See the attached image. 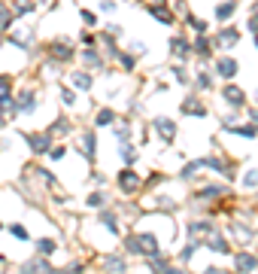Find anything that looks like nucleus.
I'll return each mask as SVG.
<instances>
[{
	"label": "nucleus",
	"mask_w": 258,
	"mask_h": 274,
	"mask_svg": "<svg viewBox=\"0 0 258 274\" xmlns=\"http://www.w3.org/2000/svg\"><path fill=\"white\" fill-rule=\"evenodd\" d=\"M24 140H27L30 153H36V156H46L52 149V134L49 131H43V134H24Z\"/></svg>",
	"instance_id": "1"
},
{
	"label": "nucleus",
	"mask_w": 258,
	"mask_h": 274,
	"mask_svg": "<svg viewBox=\"0 0 258 274\" xmlns=\"http://www.w3.org/2000/svg\"><path fill=\"white\" fill-rule=\"evenodd\" d=\"M49 58L52 61H70L73 58V46L64 43V40H55V43H49Z\"/></svg>",
	"instance_id": "2"
},
{
	"label": "nucleus",
	"mask_w": 258,
	"mask_h": 274,
	"mask_svg": "<svg viewBox=\"0 0 258 274\" xmlns=\"http://www.w3.org/2000/svg\"><path fill=\"white\" fill-rule=\"evenodd\" d=\"M237 70H240V67H237L234 58H228V55H225V58H216V73H219L222 79H234Z\"/></svg>",
	"instance_id": "3"
},
{
	"label": "nucleus",
	"mask_w": 258,
	"mask_h": 274,
	"mask_svg": "<svg viewBox=\"0 0 258 274\" xmlns=\"http://www.w3.org/2000/svg\"><path fill=\"white\" fill-rule=\"evenodd\" d=\"M140 183H143V180H140V174H137V171H131V168L119 171V186H122L125 192H134V189H137Z\"/></svg>",
	"instance_id": "4"
},
{
	"label": "nucleus",
	"mask_w": 258,
	"mask_h": 274,
	"mask_svg": "<svg viewBox=\"0 0 258 274\" xmlns=\"http://www.w3.org/2000/svg\"><path fill=\"white\" fill-rule=\"evenodd\" d=\"M222 98H225L231 107H243V104H246V92L237 88V85H225V88H222Z\"/></svg>",
	"instance_id": "5"
},
{
	"label": "nucleus",
	"mask_w": 258,
	"mask_h": 274,
	"mask_svg": "<svg viewBox=\"0 0 258 274\" xmlns=\"http://www.w3.org/2000/svg\"><path fill=\"white\" fill-rule=\"evenodd\" d=\"M155 131H158L164 140H173V137H176V122L167 119V116H158V119H155Z\"/></svg>",
	"instance_id": "6"
},
{
	"label": "nucleus",
	"mask_w": 258,
	"mask_h": 274,
	"mask_svg": "<svg viewBox=\"0 0 258 274\" xmlns=\"http://www.w3.org/2000/svg\"><path fill=\"white\" fill-rule=\"evenodd\" d=\"M237 40H240V31H237V27H222V31L216 34L213 46H234Z\"/></svg>",
	"instance_id": "7"
},
{
	"label": "nucleus",
	"mask_w": 258,
	"mask_h": 274,
	"mask_svg": "<svg viewBox=\"0 0 258 274\" xmlns=\"http://www.w3.org/2000/svg\"><path fill=\"white\" fill-rule=\"evenodd\" d=\"M234 265H237V271H255L258 256H252V253H237L234 256Z\"/></svg>",
	"instance_id": "8"
},
{
	"label": "nucleus",
	"mask_w": 258,
	"mask_h": 274,
	"mask_svg": "<svg viewBox=\"0 0 258 274\" xmlns=\"http://www.w3.org/2000/svg\"><path fill=\"white\" fill-rule=\"evenodd\" d=\"M210 49H213V40H210L207 34H198V43L192 46V52H195L198 58H210V55H213Z\"/></svg>",
	"instance_id": "9"
},
{
	"label": "nucleus",
	"mask_w": 258,
	"mask_h": 274,
	"mask_svg": "<svg viewBox=\"0 0 258 274\" xmlns=\"http://www.w3.org/2000/svg\"><path fill=\"white\" fill-rule=\"evenodd\" d=\"M146 9H149L161 24H173V12H170V9H164V6H158V3H149Z\"/></svg>",
	"instance_id": "10"
},
{
	"label": "nucleus",
	"mask_w": 258,
	"mask_h": 274,
	"mask_svg": "<svg viewBox=\"0 0 258 274\" xmlns=\"http://www.w3.org/2000/svg\"><path fill=\"white\" fill-rule=\"evenodd\" d=\"M36 110V101H33V92H24L15 104V113H33Z\"/></svg>",
	"instance_id": "11"
},
{
	"label": "nucleus",
	"mask_w": 258,
	"mask_h": 274,
	"mask_svg": "<svg viewBox=\"0 0 258 274\" xmlns=\"http://www.w3.org/2000/svg\"><path fill=\"white\" fill-rule=\"evenodd\" d=\"M213 232H216V226L207 223V220H195V223H189V235H213Z\"/></svg>",
	"instance_id": "12"
},
{
	"label": "nucleus",
	"mask_w": 258,
	"mask_h": 274,
	"mask_svg": "<svg viewBox=\"0 0 258 274\" xmlns=\"http://www.w3.org/2000/svg\"><path fill=\"white\" fill-rule=\"evenodd\" d=\"M234 12H237V0H225V3H219V6H216V18H219V21L231 18Z\"/></svg>",
	"instance_id": "13"
},
{
	"label": "nucleus",
	"mask_w": 258,
	"mask_h": 274,
	"mask_svg": "<svg viewBox=\"0 0 258 274\" xmlns=\"http://www.w3.org/2000/svg\"><path fill=\"white\" fill-rule=\"evenodd\" d=\"M219 195H228V189H225V186H207V189L198 192V201H213V198H219Z\"/></svg>",
	"instance_id": "14"
},
{
	"label": "nucleus",
	"mask_w": 258,
	"mask_h": 274,
	"mask_svg": "<svg viewBox=\"0 0 258 274\" xmlns=\"http://www.w3.org/2000/svg\"><path fill=\"white\" fill-rule=\"evenodd\" d=\"M170 49H173V55H176V58H186V55L192 52V46H189L182 37H173V40H170Z\"/></svg>",
	"instance_id": "15"
},
{
	"label": "nucleus",
	"mask_w": 258,
	"mask_h": 274,
	"mask_svg": "<svg viewBox=\"0 0 258 274\" xmlns=\"http://www.w3.org/2000/svg\"><path fill=\"white\" fill-rule=\"evenodd\" d=\"M207 247H210L213 253H222V256H225V253H231V247H228V241H225V238H219V235H213V238L207 241Z\"/></svg>",
	"instance_id": "16"
},
{
	"label": "nucleus",
	"mask_w": 258,
	"mask_h": 274,
	"mask_svg": "<svg viewBox=\"0 0 258 274\" xmlns=\"http://www.w3.org/2000/svg\"><path fill=\"white\" fill-rule=\"evenodd\" d=\"M55 250H58V244H55L52 238H40V241H36V253H40V256H52Z\"/></svg>",
	"instance_id": "17"
},
{
	"label": "nucleus",
	"mask_w": 258,
	"mask_h": 274,
	"mask_svg": "<svg viewBox=\"0 0 258 274\" xmlns=\"http://www.w3.org/2000/svg\"><path fill=\"white\" fill-rule=\"evenodd\" d=\"M182 113H189V116H207V110H204V107H201L198 101H192V98H189V101L182 104Z\"/></svg>",
	"instance_id": "18"
},
{
	"label": "nucleus",
	"mask_w": 258,
	"mask_h": 274,
	"mask_svg": "<svg viewBox=\"0 0 258 274\" xmlns=\"http://www.w3.org/2000/svg\"><path fill=\"white\" fill-rule=\"evenodd\" d=\"M21 268H24V271H55V268H52V265H49L46 259H33V262H24Z\"/></svg>",
	"instance_id": "19"
},
{
	"label": "nucleus",
	"mask_w": 258,
	"mask_h": 274,
	"mask_svg": "<svg viewBox=\"0 0 258 274\" xmlns=\"http://www.w3.org/2000/svg\"><path fill=\"white\" fill-rule=\"evenodd\" d=\"M201 247H204V244H201L198 238H192V244H189V247H186V250L179 253V259H182V262H189V259H192V256H195V253H198Z\"/></svg>",
	"instance_id": "20"
},
{
	"label": "nucleus",
	"mask_w": 258,
	"mask_h": 274,
	"mask_svg": "<svg viewBox=\"0 0 258 274\" xmlns=\"http://www.w3.org/2000/svg\"><path fill=\"white\" fill-rule=\"evenodd\" d=\"M186 24L195 31V34H207V21H201V18H195V15H186Z\"/></svg>",
	"instance_id": "21"
},
{
	"label": "nucleus",
	"mask_w": 258,
	"mask_h": 274,
	"mask_svg": "<svg viewBox=\"0 0 258 274\" xmlns=\"http://www.w3.org/2000/svg\"><path fill=\"white\" fill-rule=\"evenodd\" d=\"M82 58H85V64H88V67H103V61H100V55H97L94 49H85V52H82Z\"/></svg>",
	"instance_id": "22"
},
{
	"label": "nucleus",
	"mask_w": 258,
	"mask_h": 274,
	"mask_svg": "<svg viewBox=\"0 0 258 274\" xmlns=\"http://www.w3.org/2000/svg\"><path fill=\"white\" fill-rule=\"evenodd\" d=\"M113 122H116V113H113V110H100V113H97V119H94V125H97V128H100V125H113Z\"/></svg>",
	"instance_id": "23"
},
{
	"label": "nucleus",
	"mask_w": 258,
	"mask_h": 274,
	"mask_svg": "<svg viewBox=\"0 0 258 274\" xmlns=\"http://www.w3.org/2000/svg\"><path fill=\"white\" fill-rule=\"evenodd\" d=\"M82 153H85L88 159H94V153H97V137H94L91 131L85 134V149H82Z\"/></svg>",
	"instance_id": "24"
},
{
	"label": "nucleus",
	"mask_w": 258,
	"mask_h": 274,
	"mask_svg": "<svg viewBox=\"0 0 258 274\" xmlns=\"http://www.w3.org/2000/svg\"><path fill=\"white\" fill-rule=\"evenodd\" d=\"M100 223H103V226H106L113 235H119V223H116V217H113L109 210H103V214H100Z\"/></svg>",
	"instance_id": "25"
},
{
	"label": "nucleus",
	"mask_w": 258,
	"mask_h": 274,
	"mask_svg": "<svg viewBox=\"0 0 258 274\" xmlns=\"http://www.w3.org/2000/svg\"><path fill=\"white\" fill-rule=\"evenodd\" d=\"M73 85H76V88H91V76L79 70V73H73Z\"/></svg>",
	"instance_id": "26"
},
{
	"label": "nucleus",
	"mask_w": 258,
	"mask_h": 274,
	"mask_svg": "<svg viewBox=\"0 0 258 274\" xmlns=\"http://www.w3.org/2000/svg\"><path fill=\"white\" fill-rule=\"evenodd\" d=\"M201 168H204V165H201V159H198V162H192V165H186V168H182V174H179V177H182V180H192V177H195V174H198V171H201Z\"/></svg>",
	"instance_id": "27"
},
{
	"label": "nucleus",
	"mask_w": 258,
	"mask_h": 274,
	"mask_svg": "<svg viewBox=\"0 0 258 274\" xmlns=\"http://www.w3.org/2000/svg\"><path fill=\"white\" fill-rule=\"evenodd\" d=\"M9 27H12V12H9L6 6H0V34L9 31Z\"/></svg>",
	"instance_id": "28"
},
{
	"label": "nucleus",
	"mask_w": 258,
	"mask_h": 274,
	"mask_svg": "<svg viewBox=\"0 0 258 274\" xmlns=\"http://www.w3.org/2000/svg\"><path fill=\"white\" fill-rule=\"evenodd\" d=\"M106 268H109V271H125V259H122V256H109V259H106Z\"/></svg>",
	"instance_id": "29"
},
{
	"label": "nucleus",
	"mask_w": 258,
	"mask_h": 274,
	"mask_svg": "<svg viewBox=\"0 0 258 274\" xmlns=\"http://www.w3.org/2000/svg\"><path fill=\"white\" fill-rule=\"evenodd\" d=\"M116 58H119V61H122V67H125V70H131V67H134V64H137V58H134V55H128V52H119V55H116Z\"/></svg>",
	"instance_id": "30"
},
{
	"label": "nucleus",
	"mask_w": 258,
	"mask_h": 274,
	"mask_svg": "<svg viewBox=\"0 0 258 274\" xmlns=\"http://www.w3.org/2000/svg\"><path fill=\"white\" fill-rule=\"evenodd\" d=\"M128 137H131L128 122H119V125H116V140H128Z\"/></svg>",
	"instance_id": "31"
},
{
	"label": "nucleus",
	"mask_w": 258,
	"mask_h": 274,
	"mask_svg": "<svg viewBox=\"0 0 258 274\" xmlns=\"http://www.w3.org/2000/svg\"><path fill=\"white\" fill-rule=\"evenodd\" d=\"M30 9H33V3H30V0H18L12 12H15V15H24V12H30Z\"/></svg>",
	"instance_id": "32"
},
{
	"label": "nucleus",
	"mask_w": 258,
	"mask_h": 274,
	"mask_svg": "<svg viewBox=\"0 0 258 274\" xmlns=\"http://www.w3.org/2000/svg\"><path fill=\"white\" fill-rule=\"evenodd\" d=\"M119 153H122V159H125V162H134V159H137V153H134V146H128L125 140H122V149H119Z\"/></svg>",
	"instance_id": "33"
},
{
	"label": "nucleus",
	"mask_w": 258,
	"mask_h": 274,
	"mask_svg": "<svg viewBox=\"0 0 258 274\" xmlns=\"http://www.w3.org/2000/svg\"><path fill=\"white\" fill-rule=\"evenodd\" d=\"M85 204H88V207H103V192H91Z\"/></svg>",
	"instance_id": "34"
},
{
	"label": "nucleus",
	"mask_w": 258,
	"mask_h": 274,
	"mask_svg": "<svg viewBox=\"0 0 258 274\" xmlns=\"http://www.w3.org/2000/svg\"><path fill=\"white\" fill-rule=\"evenodd\" d=\"M198 85L201 88H213V73H198Z\"/></svg>",
	"instance_id": "35"
},
{
	"label": "nucleus",
	"mask_w": 258,
	"mask_h": 274,
	"mask_svg": "<svg viewBox=\"0 0 258 274\" xmlns=\"http://www.w3.org/2000/svg\"><path fill=\"white\" fill-rule=\"evenodd\" d=\"M243 186H258V171H246V177H243Z\"/></svg>",
	"instance_id": "36"
},
{
	"label": "nucleus",
	"mask_w": 258,
	"mask_h": 274,
	"mask_svg": "<svg viewBox=\"0 0 258 274\" xmlns=\"http://www.w3.org/2000/svg\"><path fill=\"white\" fill-rule=\"evenodd\" d=\"M61 101H64L67 107H73V104H76V95H73L70 88H64V92H61Z\"/></svg>",
	"instance_id": "37"
},
{
	"label": "nucleus",
	"mask_w": 258,
	"mask_h": 274,
	"mask_svg": "<svg viewBox=\"0 0 258 274\" xmlns=\"http://www.w3.org/2000/svg\"><path fill=\"white\" fill-rule=\"evenodd\" d=\"M67 131H70V128H67V122H61V119L55 122V128H49V134H67Z\"/></svg>",
	"instance_id": "38"
},
{
	"label": "nucleus",
	"mask_w": 258,
	"mask_h": 274,
	"mask_svg": "<svg viewBox=\"0 0 258 274\" xmlns=\"http://www.w3.org/2000/svg\"><path fill=\"white\" fill-rule=\"evenodd\" d=\"M9 232H12V235H15V238H21V241H24V238H27V229H24V226H12V229H9Z\"/></svg>",
	"instance_id": "39"
},
{
	"label": "nucleus",
	"mask_w": 258,
	"mask_h": 274,
	"mask_svg": "<svg viewBox=\"0 0 258 274\" xmlns=\"http://www.w3.org/2000/svg\"><path fill=\"white\" fill-rule=\"evenodd\" d=\"M82 21H85V24H97V15H94V12H88V9H85V12H82Z\"/></svg>",
	"instance_id": "40"
},
{
	"label": "nucleus",
	"mask_w": 258,
	"mask_h": 274,
	"mask_svg": "<svg viewBox=\"0 0 258 274\" xmlns=\"http://www.w3.org/2000/svg\"><path fill=\"white\" fill-rule=\"evenodd\" d=\"M49 156H52L55 162H58V159H64V146H52V149H49Z\"/></svg>",
	"instance_id": "41"
},
{
	"label": "nucleus",
	"mask_w": 258,
	"mask_h": 274,
	"mask_svg": "<svg viewBox=\"0 0 258 274\" xmlns=\"http://www.w3.org/2000/svg\"><path fill=\"white\" fill-rule=\"evenodd\" d=\"M134 52H137V55H146V52H149V46H146V43H134Z\"/></svg>",
	"instance_id": "42"
},
{
	"label": "nucleus",
	"mask_w": 258,
	"mask_h": 274,
	"mask_svg": "<svg viewBox=\"0 0 258 274\" xmlns=\"http://www.w3.org/2000/svg\"><path fill=\"white\" fill-rule=\"evenodd\" d=\"M100 9H103V12H113V9H116V3H113V0H103V3H100Z\"/></svg>",
	"instance_id": "43"
},
{
	"label": "nucleus",
	"mask_w": 258,
	"mask_h": 274,
	"mask_svg": "<svg viewBox=\"0 0 258 274\" xmlns=\"http://www.w3.org/2000/svg\"><path fill=\"white\" fill-rule=\"evenodd\" d=\"M9 107V92H0V110Z\"/></svg>",
	"instance_id": "44"
},
{
	"label": "nucleus",
	"mask_w": 258,
	"mask_h": 274,
	"mask_svg": "<svg viewBox=\"0 0 258 274\" xmlns=\"http://www.w3.org/2000/svg\"><path fill=\"white\" fill-rule=\"evenodd\" d=\"M249 31H252V34H258V15H252V18H249Z\"/></svg>",
	"instance_id": "45"
},
{
	"label": "nucleus",
	"mask_w": 258,
	"mask_h": 274,
	"mask_svg": "<svg viewBox=\"0 0 258 274\" xmlns=\"http://www.w3.org/2000/svg\"><path fill=\"white\" fill-rule=\"evenodd\" d=\"M0 92H9V79L6 76H0Z\"/></svg>",
	"instance_id": "46"
},
{
	"label": "nucleus",
	"mask_w": 258,
	"mask_h": 274,
	"mask_svg": "<svg viewBox=\"0 0 258 274\" xmlns=\"http://www.w3.org/2000/svg\"><path fill=\"white\" fill-rule=\"evenodd\" d=\"M252 122H255V125H258V113H252Z\"/></svg>",
	"instance_id": "47"
},
{
	"label": "nucleus",
	"mask_w": 258,
	"mask_h": 274,
	"mask_svg": "<svg viewBox=\"0 0 258 274\" xmlns=\"http://www.w3.org/2000/svg\"><path fill=\"white\" fill-rule=\"evenodd\" d=\"M252 12H255V15H258V3H255V6H252Z\"/></svg>",
	"instance_id": "48"
},
{
	"label": "nucleus",
	"mask_w": 258,
	"mask_h": 274,
	"mask_svg": "<svg viewBox=\"0 0 258 274\" xmlns=\"http://www.w3.org/2000/svg\"><path fill=\"white\" fill-rule=\"evenodd\" d=\"M255 46H258V34H255Z\"/></svg>",
	"instance_id": "49"
},
{
	"label": "nucleus",
	"mask_w": 258,
	"mask_h": 274,
	"mask_svg": "<svg viewBox=\"0 0 258 274\" xmlns=\"http://www.w3.org/2000/svg\"><path fill=\"white\" fill-rule=\"evenodd\" d=\"M0 229H3V226H0Z\"/></svg>",
	"instance_id": "50"
}]
</instances>
